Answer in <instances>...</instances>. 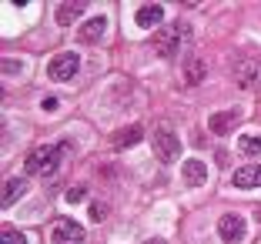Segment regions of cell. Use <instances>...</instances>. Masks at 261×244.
Here are the masks:
<instances>
[{"label": "cell", "instance_id": "15", "mask_svg": "<svg viewBox=\"0 0 261 244\" xmlns=\"http://www.w3.org/2000/svg\"><path fill=\"white\" fill-rule=\"evenodd\" d=\"M238 151L248 157H261V138L258 134H241L238 138Z\"/></svg>", "mask_w": 261, "mask_h": 244}, {"label": "cell", "instance_id": "4", "mask_svg": "<svg viewBox=\"0 0 261 244\" xmlns=\"http://www.w3.org/2000/svg\"><path fill=\"white\" fill-rule=\"evenodd\" d=\"M77 67H81V61H77V53H57V57H50V64H47V74H50V80H57V84H67V80H74Z\"/></svg>", "mask_w": 261, "mask_h": 244}, {"label": "cell", "instance_id": "13", "mask_svg": "<svg viewBox=\"0 0 261 244\" xmlns=\"http://www.w3.org/2000/svg\"><path fill=\"white\" fill-rule=\"evenodd\" d=\"M84 10H87V4H61L54 17H57L61 27H67V23H74L77 17H84Z\"/></svg>", "mask_w": 261, "mask_h": 244}, {"label": "cell", "instance_id": "2", "mask_svg": "<svg viewBox=\"0 0 261 244\" xmlns=\"http://www.w3.org/2000/svg\"><path fill=\"white\" fill-rule=\"evenodd\" d=\"M67 151H70V144H40V147H34V151L27 154L23 171H27L31 177H50V174H57L61 157Z\"/></svg>", "mask_w": 261, "mask_h": 244}, {"label": "cell", "instance_id": "14", "mask_svg": "<svg viewBox=\"0 0 261 244\" xmlns=\"http://www.w3.org/2000/svg\"><path fill=\"white\" fill-rule=\"evenodd\" d=\"M201 80H204V61H188L185 64V84L188 87H194V84H201Z\"/></svg>", "mask_w": 261, "mask_h": 244}, {"label": "cell", "instance_id": "22", "mask_svg": "<svg viewBox=\"0 0 261 244\" xmlns=\"http://www.w3.org/2000/svg\"><path fill=\"white\" fill-rule=\"evenodd\" d=\"M44 111H57V97H44Z\"/></svg>", "mask_w": 261, "mask_h": 244}, {"label": "cell", "instance_id": "6", "mask_svg": "<svg viewBox=\"0 0 261 244\" xmlns=\"http://www.w3.org/2000/svg\"><path fill=\"white\" fill-rule=\"evenodd\" d=\"M50 237H54V244H84V228L70 218H61L50 228Z\"/></svg>", "mask_w": 261, "mask_h": 244}, {"label": "cell", "instance_id": "19", "mask_svg": "<svg viewBox=\"0 0 261 244\" xmlns=\"http://www.w3.org/2000/svg\"><path fill=\"white\" fill-rule=\"evenodd\" d=\"M87 214H91V221H104V218H108V204H104V201H91Z\"/></svg>", "mask_w": 261, "mask_h": 244}, {"label": "cell", "instance_id": "17", "mask_svg": "<svg viewBox=\"0 0 261 244\" xmlns=\"http://www.w3.org/2000/svg\"><path fill=\"white\" fill-rule=\"evenodd\" d=\"M141 138H144V127H127L124 134H117V138H114V144H117V151H124V147L138 144Z\"/></svg>", "mask_w": 261, "mask_h": 244}, {"label": "cell", "instance_id": "21", "mask_svg": "<svg viewBox=\"0 0 261 244\" xmlns=\"http://www.w3.org/2000/svg\"><path fill=\"white\" fill-rule=\"evenodd\" d=\"M17 70H20V61H4V74H17Z\"/></svg>", "mask_w": 261, "mask_h": 244}, {"label": "cell", "instance_id": "23", "mask_svg": "<svg viewBox=\"0 0 261 244\" xmlns=\"http://www.w3.org/2000/svg\"><path fill=\"white\" fill-rule=\"evenodd\" d=\"M144 244H168L164 237H151V241H144Z\"/></svg>", "mask_w": 261, "mask_h": 244}, {"label": "cell", "instance_id": "11", "mask_svg": "<svg viewBox=\"0 0 261 244\" xmlns=\"http://www.w3.org/2000/svg\"><path fill=\"white\" fill-rule=\"evenodd\" d=\"M181 174H185V181H188V184L201 187V184L207 181V164H204V160H198V157H191V160H185Z\"/></svg>", "mask_w": 261, "mask_h": 244}, {"label": "cell", "instance_id": "10", "mask_svg": "<svg viewBox=\"0 0 261 244\" xmlns=\"http://www.w3.org/2000/svg\"><path fill=\"white\" fill-rule=\"evenodd\" d=\"M161 20H164V7H161V4H144V7H138V14H134V23H138L141 31L158 27Z\"/></svg>", "mask_w": 261, "mask_h": 244}, {"label": "cell", "instance_id": "16", "mask_svg": "<svg viewBox=\"0 0 261 244\" xmlns=\"http://www.w3.org/2000/svg\"><path fill=\"white\" fill-rule=\"evenodd\" d=\"M23 187H27V184H23L20 177H10V181L4 184V198H0V201H4V207H10V204H14V201L23 194Z\"/></svg>", "mask_w": 261, "mask_h": 244}, {"label": "cell", "instance_id": "1", "mask_svg": "<svg viewBox=\"0 0 261 244\" xmlns=\"http://www.w3.org/2000/svg\"><path fill=\"white\" fill-rule=\"evenodd\" d=\"M194 40V27L188 20H171L164 23L161 31L154 34L151 47L158 50V57H177V53L185 50V47H191Z\"/></svg>", "mask_w": 261, "mask_h": 244}, {"label": "cell", "instance_id": "5", "mask_svg": "<svg viewBox=\"0 0 261 244\" xmlns=\"http://www.w3.org/2000/svg\"><path fill=\"white\" fill-rule=\"evenodd\" d=\"M245 234H248V224L238 214H224L221 221H218V237H221L224 244H241Z\"/></svg>", "mask_w": 261, "mask_h": 244}, {"label": "cell", "instance_id": "12", "mask_svg": "<svg viewBox=\"0 0 261 244\" xmlns=\"http://www.w3.org/2000/svg\"><path fill=\"white\" fill-rule=\"evenodd\" d=\"M238 111H218V114H211V121H207V127H211V134H228L234 124H238Z\"/></svg>", "mask_w": 261, "mask_h": 244}, {"label": "cell", "instance_id": "8", "mask_svg": "<svg viewBox=\"0 0 261 244\" xmlns=\"http://www.w3.org/2000/svg\"><path fill=\"white\" fill-rule=\"evenodd\" d=\"M234 70H238V84L241 87H261V61L245 57V61L234 64Z\"/></svg>", "mask_w": 261, "mask_h": 244}, {"label": "cell", "instance_id": "3", "mask_svg": "<svg viewBox=\"0 0 261 244\" xmlns=\"http://www.w3.org/2000/svg\"><path fill=\"white\" fill-rule=\"evenodd\" d=\"M151 147L154 154H158V160L161 164H174L177 157H181V138H177L171 127H158L151 134Z\"/></svg>", "mask_w": 261, "mask_h": 244}, {"label": "cell", "instance_id": "7", "mask_svg": "<svg viewBox=\"0 0 261 244\" xmlns=\"http://www.w3.org/2000/svg\"><path fill=\"white\" fill-rule=\"evenodd\" d=\"M231 184H234L238 191H254V187H261V164H245V168H238L234 177H231Z\"/></svg>", "mask_w": 261, "mask_h": 244}, {"label": "cell", "instance_id": "18", "mask_svg": "<svg viewBox=\"0 0 261 244\" xmlns=\"http://www.w3.org/2000/svg\"><path fill=\"white\" fill-rule=\"evenodd\" d=\"M0 244H27V237H23L17 228H4L0 231Z\"/></svg>", "mask_w": 261, "mask_h": 244}, {"label": "cell", "instance_id": "9", "mask_svg": "<svg viewBox=\"0 0 261 244\" xmlns=\"http://www.w3.org/2000/svg\"><path fill=\"white\" fill-rule=\"evenodd\" d=\"M104 31H108V17L104 14H97V17H91V20H84V27H81V44H97L100 37H104Z\"/></svg>", "mask_w": 261, "mask_h": 244}, {"label": "cell", "instance_id": "20", "mask_svg": "<svg viewBox=\"0 0 261 244\" xmlns=\"http://www.w3.org/2000/svg\"><path fill=\"white\" fill-rule=\"evenodd\" d=\"M81 198H84V187H70V191H67V201H70V204H77Z\"/></svg>", "mask_w": 261, "mask_h": 244}]
</instances>
